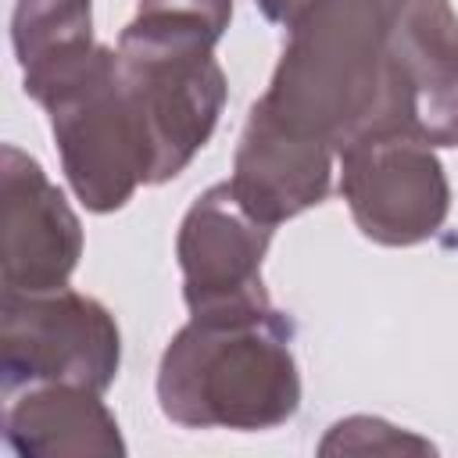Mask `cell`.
<instances>
[{"mask_svg": "<svg viewBox=\"0 0 458 458\" xmlns=\"http://www.w3.org/2000/svg\"><path fill=\"white\" fill-rule=\"evenodd\" d=\"M401 11L404 0H311L286 29L272 82L254 104L336 154L365 132L401 129L394 64Z\"/></svg>", "mask_w": 458, "mask_h": 458, "instance_id": "1", "label": "cell"}, {"mask_svg": "<svg viewBox=\"0 0 458 458\" xmlns=\"http://www.w3.org/2000/svg\"><path fill=\"white\" fill-rule=\"evenodd\" d=\"M293 326L272 304L190 315L157 365L161 415L182 429H276L301 408Z\"/></svg>", "mask_w": 458, "mask_h": 458, "instance_id": "2", "label": "cell"}, {"mask_svg": "<svg viewBox=\"0 0 458 458\" xmlns=\"http://www.w3.org/2000/svg\"><path fill=\"white\" fill-rule=\"evenodd\" d=\"M25 97L47 118L72 193L97 215L118 211L150 186V147L118 75V50L89 43L21 72Z\"/></svg>", "mask_w": 458, "mask_h": 458, "instance_id": "3", "label": "cell"}, {"mask_svg": "<svg viewBox=\"0 0 458 458\" xmlns=\"http://www.w3.org/2000/svg\"><path fill=\"white\" fill-rule=\"evenodd\" d=\"M118 75L150 147V186L175 179L211 140L225 107V72L215 47L125 25Z\"/></svg>", "mask_w": 458, "mask_h": 458, "instance_id": "4", "label": "cell"}, {"mask_svg": "<svg viewBox=\"0 0 458 458\" xmlns=\"http://www.w3.org/2000/svg\"><path fill=\"white\" fill-rule=\"evenodd\" d=\"M122 365L114 315L72 286L47 293H0V386L18 394L68 383L104 394Z\"/></svg>", "mask_w": 458, "mask_h": 458, "instance_id": "5", "label": "cell"}, {"mask_svg": "<svg viewBox=\"0 0 458 458\" xmlns=\"http://www.w3.org/2000/svg\"><path fill=\"white\" fill-rule=\"evenodd\" d=\"M340 197L365 240L415 247L440 233L451 186L437 147L404 129H376L340 154Z\"/></svg>", "mask_w": 458, "mask_h": 458, "instance_id": "6", "label": "cell"}, {"mask_svg": "<svg viewBox=\"0 0 458 458\" xmlns=\"http://www.w3.org/2000/svg\"><path fill=\"white\" fill-rule=\"evenodd\" d=\"M272 225L258 222L233 193L229 179L208 186L179 222L175 258L190 315L272 304L261 283V261Z\"/></svg>", "mask_w": 458, "mask_h": 458, "instance_id": "7", "label": "cell"}, {"mask_svg": "<svg viewBox=\"0 0 458 458\" xmlns=\"http://www.w3.org/2000/svg\"><path fill=\"white\" fill-rule=\"evenodd\" d=\"M82 258V225L43 165L4 143L0 150V279L4 293L68 286Z\"/></svg>", "mask_w": 458, "mask_h": 458, "instance_id": "8", "label": "cell"}, {"mask_svg": "<svg viewBox=\"0 0 458 458\" xmlns=\"http://www.w3.org/2000/svg\"><path fill=\"white\" fill-rule=\"evenodd\" d=\"M333 161L336 150L329 143L279 125L254 104L236 143L229 186L258 222L276 229L326 200Z\"/></svg>", "mask_w": 458, "mask_h": 458, "instance_id": "9", "label": "cell"}, {"mask_svg": "<svg viewBox=\"0 0 458 458\" xmlns=\"http://www.w3.org/2000/svg\"><path fill=\"white\" fill-rule=\"evenodd\" d=\"M394 64L401 129L429 147H458V14L451 0H404Z\"/></svg>", "mask_w": 458, "mask_h": 458, "instance_id": "10", "label": "cell"}, {"mask_svg": "<svg viewBox=\"0 0 458 458\" xmlns=\"http://www.w3.org/2000/svg\"><path fill=\"white\" fill-rule=\"evenodd\" d=\"M4 440L21 458H122L125 440L97 390L39 383L11 394Z\"/></svg>", "mask_w": 458, "mask_h": 458, "instance_id": "11", "label": "cell"}, {"mask_svg": "<svg viewBox=\"0 0 458 458\" xmlns=\"http://www.w3.org/2000/svg\"><path fill=\"white\" fill-rule=\"evenodd\" d=\"M93 39V0H14L11 47L21 72L75 54Z\"/></svg>", "mask_w": 458, "mask_h": 458, "instance_id": "12", "label": "cell"}, {"mask_svg": "<svg viewBox=\"0 0 458 458\" xmlns=\"http://www.w3.org/2000/svg\"><path fill=\"white\" fill-rule=\"evenodd\" d=\"M229 18H233V0H140L132 21L161 36H179L215 47L225 36Z\"/></svg>", "mask_w": 458, "mask_h": 458, "instance_id": "13", "label": "cell"}, {"mask_svg": "<svg viewBox=\"0 0 458 458\" xmlns=\"http://www.w3.org/2000/svg\"><path fill=\"white\" fill-rule=\"evenodd\" d=\"M322 454H336V451H351V454H369V451H433L429 440L415 437V433H404L383 419H372V415H351L344 422H336L326 440L318 444Z\"/></svg>", "mask_w": 458, "mask_h": 458, "instance_id": "14", "label": "cell"}, {"mask_svg": "<svg viewBox=\"0 0 458 458\" xmlns=\"http://www.w3.org/2000/svg\"><path fill=\"white\" fill-rule=\"evenodd\" d=\"M311 0H254V7L279 29H290L304 11H308Z\"/></svg>", "mask_w": 458, "mask_h": 458, "instance_id": "15", "label": "cell"}]
</instances>
